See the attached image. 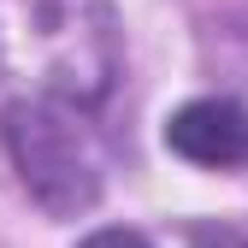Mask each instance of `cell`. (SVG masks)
I'll use <instances>...</instances> for the list:
<instances>
[{
  "label": "cell",
  "mask_w": 248,
  "mask_h": 248,
  "mask_svg": "<svg viewBox=\"0 0 248 248\" xmlns=\"http://www.w3.org/2000/svg\"><path fill=\"white\" fill-rule=\"evenodd\" d=\"M6 142L24 183L47 213H77L101 195V154L83 118L65 112L59 101H18L6 112Z\"/></svg>",
  "instance_id": "2"
},
{
  "label": "cell",
  "mask_w": 248,
  "mask_h": 248,
  "mask_svg": "<svg viewBox=\"0 0 248 248\" xmlns=\"http://www.w3.org/2000/svg\"><path fill=\"white\" fill-rule=\"evenodd\" d=\"M83 248H148L136 231H101V236H89Z\"/></svg>",
  "instance_id": "4"
},
{
  "label": "cell",
  "mask_w": 248,
  "mask_h": 248,
  "mask_svg": "<svg viewBox=\"0 0 248 248\" xmlns=\"http://www.w3.org/2000/svg\"><path fill=\"white\" fill-rule=\"evenodd\" d=\"M166 142L195 166H242L248 160V112L236 101H195L166 124Z\"/></svg>",
  "instance_id": "3"
},
{
  "label": "cell",
  "mask_w": 248,
  "mask_h": 248,
  "mask_svg": "<svg viewBox=\"0 0 248 248\" xmlns=\"http://www.w3.org/2000/svg\"><path fill=\"white\" fill-rule=\"evenodd\" d=\"M118 65L101 0H0V77H24L42 101H95Z\"/></svg>",
  "instance_id": "1"
},
{
  "label": "cell",
  "mask_w": 248,
  "mask_h": 248,
  "mask_svg": "<svg viewBox=\"0 0 248 248\" xmlns=\"http://www.w3.org/2000/svg\"><path fill=\"white\" fill-rule=\"evenodd\" d=\"M201 248H248V242H236V236H201Z\"/></svg>",
  "instance_id": "5"
}]
</instances>
